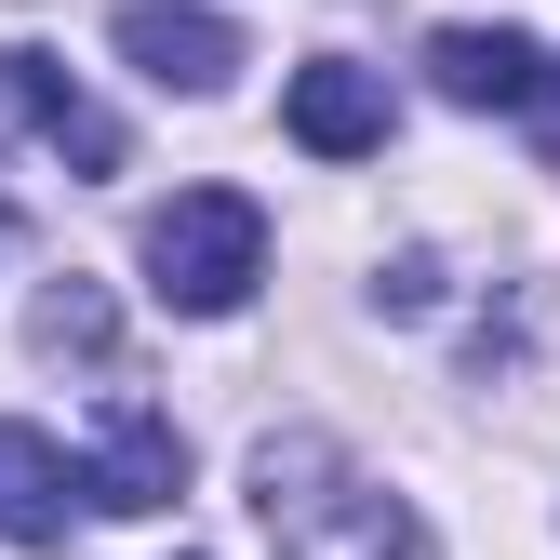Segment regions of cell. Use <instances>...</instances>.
<instances>
[{
	"mask_svg": "<svg viewBox=\"0 0 560 560\" xmlns=\"http://www.w3.org/2000/svg\"><path fill=\"white\" fill-rule=\"evenodd\" d=\"M428 81H441V107H534L547 54H534L521 27H441V40H428Z\"/></svg>",
	"mask_w": 560,
	"mask_h": 560,
	"instance_id": "obj_8",
	"label": "cell"
},
{
	"mask_svg": "<svg viewBox=\"0 0 560 560\" xmlns=\"http://www.w3.org/2000/svg\"><path fill=\"white\" fill-rule=\"evenodd\" d=\"M280 133H294L307 161H374L387 148V81L320 54V67H294V94H280Z\"/></svg>",
	"mask_w": 560,
	"mask_h": 560,
	"instance_id": "obj_4",
	"label": "cell"
},
{
	"mask_svg": "<svg viewBox=\"0 0 560 560\" xmlns=\"http://www.w3.org/2000/svg\"><path fill=\"white\" fill-rule=\"evenodd\" d=\"M174 480H187L174 413L107 400V428H94V508H107V521H148V508H174Z\"/></svg>",
	"mask_w": 560,
	"mask_h": 560,
	"instance_id": "obj_6",
	"label": "cell"
},
{
	"mask_svg": "<svg viewBox=\"0 0 560 560\" xmlns=\"http://www.w3.org/2000/svg\"><path fill=\"white\" fill-rule=\"evenodd\" d=\"M254 521H267L280 560H428L413 508H400L347 441H320V428L254 441Z\"/></svg>",
	"mask_w": 560,
	"mask_h": 560,
	"instance_id": "obj_1",
	"label": "cell"
},
{
	"mask_svg": "<svg viewBox=\"0 0 560 560\" xmlns=\"http://www.w3.org/2000/svg\"><path fill=\"white\" fill-rule=\"evenodd\" d=\"M120 54L148 67L161 94H228L241 27H228V14H200V0H120Z\"/></svg>",
	"mask_w": 560,
	"mask_h": 560,
	"instance_id": "obj_3",
	"label": "cell"
},
{
	"mask_svg": "<svg viewBox=\"0 0 560 560\" xmlns=\"http://www.w3.org/2000/svg\"><path fill=\"white\" fill-rule=\"evenodd\" d=\"M81 494H94V467L67 454L54 428H0V534H14V547H54Z\"/></svg>",
	"mask_w": 560,
	"mask_h": 560,
	"instance_id": "obj_7",
	"label": "cell"
},
{
	"mask_svg": "<svg viewBox=\"0 0 560 560\" xmlns=\"http://www.w3.org/2000/svg\"><path fill=\"white\" fill-rule=\"evenodd\" d=\"M133 254H148V294L174 320H228L267 280V214H254V187H174Z\"/></svg>",
	"mask_w": 560,
	"mask_h": 560,
	"instance_id": "obj_2",
	"label": "cell"
},
{
	"mask_svg": "<svg viewBox=\"0 0 560 560\" xmlns=\"http://www.w3.org/2000/svg\"><path fill=\"white\" fill-rule=\"evenodd\" d=\"M0 133H54L81 174H120V120L67 81L54 54H0Z\"/></svg>",
	"mask_w": 560,
	"mask_h": 560,
	"instance_id": "obj_5",
	"label": "cell"
},
{
	"mask_svg": "<svg viewBox=\"0 0 560 560\" xmlns=\"http://www.w3.org/2000/svg\"><path fill=\"white\" fill-rule=\"evenodd\" d=\"M534 148L560 161V67H547V81H534Z\"/></svg>",
	"mask_w": 560,
	"mask_h": 560,
	"instance_id": "obj_9",
	"label": "cell"
}]
</instances>
